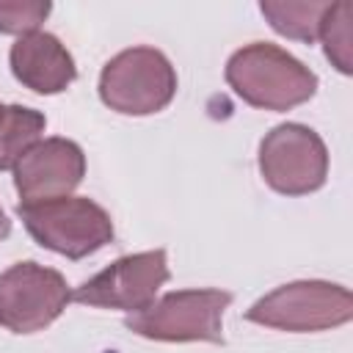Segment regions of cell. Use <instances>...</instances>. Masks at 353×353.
Listing matches in <instances>:
<instances>
[{
	"instance_id": "4fadbf2b",
	"label": "cell",
	"mask_w": 353,
	"mask_h": 353,
	"mask_svg": "<svg viewBox=\"0 0 353 353\" xmlns=\"http://www.w3.org/2000/svg\"><path fill=\"white\" fill-rule=\"evenodd\" d=\"M317 39L323 41L325 58L342 74H350L353 72V3L347 0L331 3L320 22Z\"/></svg>"
},
{
	"instance_id": "8fae6325",
	"label": "cell",
	"mask_w": 353,
	"mask_h": 353,
	"mask_svg": "<svg viewBox=\"0 0 353 353\" xmlns=\"http://www.w3.org/2000/svg\"><path fill=\"white\" fill-rule=\"evenodd\" d=\"M47 119L41 110L25 105H6L0 110V171L14 168L44 135Z\"/></svg>"
},
{
	"instance_id": "2e32d148",
	"label": "cell",
	"mask_w": 353,
	"mask_h": 353,
	"mask_svg": "<svg viewBox=\"0 0 353 353\" xmlns=\"http://www.w3.org/2000/svg\"><path fill=\"white\" fill-rule=\"evenodd\" d=\"M0 110H3V105H0Z\"/></svg>"
},
{
	"instance_id": "9c48e42d",
	"label": "cell",
	"mask_w": 353,
	"mask_h": 353,
	"mask_svg": "<svg viewBox=\"0 0 353 353\" xmlns=\"http://www.w3.org/2000/svg\"><path fill=\"white\" fill-rule=\"evenodd\" d=\"M85 176V154L69 138L39 141L17 165L14 188L22 204L72 196Z\"/></svg>"
},
{
	"instance_id": "52a82bcc",
	"label": "cell",
	"mask_w": 353,
	"mask_h": 353,
	"mask_svg": "<svg viewBox=\"0 0 353 353\" xmlns=\"http://www.w3.org/2000/svg\"><path fill=\"white\" fill-rule=\"evenodd\" d=\"M72 301L66 279L39 262H17L0 273V325L11 334H36L55 323Z\"/></svg>"
},
{
	"instance_id": "9a60e30c",
	"label": "cell",
	"mask_w": 353,
	"mask_h": 353,
	"mask_svg": "<svg viewBox=\"0 0 353 353\" xmlns=\"http://www.w3.org/2000/svg\"><path fill=\"white\" fill-rule=\"evenodd\" d=\"M11 234V221H8V215L3 212V207H0V240H6Z\"/></svg>"
},
{
	"instance_id": "7a4b0ae2",
	"label": "cell",
	"mask_w": 353,
	"mask_h": 353,
	"mask_svg": "<svg viewBox=\"0 0 353 353\" xmlns=\"http://www.w3.org/2000/svg\"><path fill=\"white\" fill-rule=\"evenodd\" d=\"M28 234L66 259H83L113 240L110 215L85 196H63L17 207Z\"/></svg>"
},
{
	"instance_id": "8992f818",
	"label": "cell",
	"mask_w": 353,
	"mask_h": 353,
	"mask_svg": "<svg viewBox=\"0 0 353 353\" xmlns=\"http://www.w3.org/2000/svg\"><path fill=\"white\" fill-rule=\"evenodd\" d=\"M259 174L281 196L314 193L328 176V149L312 127L279 124L259 143Z\"/></svg>"
},
{
	"instance_id": "6da1fadb",
	"label": "cell",
	"mask_w": 353,
	"mask_h": 353,
	"mask_svg": "<svg viewBox=\"0 0 353 353\" xmlns=\"http://www.w3.org/2000/svg\"><path fill=\"white\" fill-rule=\"evenodd\" d=\"M229 88L259 110H290L309 102L317 91V74L287 50L254 41L226 61Z\"/></svg>"
},
{
	"instance_id": "5bb4252c",
	"label": "cell",
	"mask_w": 353,
	"mask_h": 353,
	"mask_svg": "<svg viewBox=\"0 0 353 353\" xmlns=\"http://www.w3.org/2000/svg\"><path fill=\"white\" fill-rule=\"evenodd\" d=\"M52 6L47 0H0V33L28 36L50 17Z\"/></svg>"
},
{
	"instance_id": "7c38bea8",
	"label": "cell",
	"mask_w": 353,
	"mask_h": 353,
	"mask_svg": "<svg viewBox=\"0 0 353 353\" xmlns=\"http://www.w3.org/2000/svg\"><path fill=\"white\" fill-rule=\"evenodd\" d=\"M328 6V0H262L259 11L279 36L312 44Z\"/></svg>"
},
{
	"instance_id": "30bf717a",
	"label": "cell",
	"mask_w": 353,
	"mask_h": 353,
	"mask_svg": "<svg viewBox=\"0 0 353 353\" xmlns=\"http://www.w3.org/2000/svg\"><path fill=\"white\" fill-rule=\"evenodd\" d=\"M8 63L14 77L33 94H61L77 77L72 52L44 30L19 36L11 44Z\"/></svg>"
},
{
	"instance_id": "5b68a950",
	"label": "cell",
	"mask_w": 353,
	"mask_h": 353,
	"mask_svg": "<svg viewBox=\"0 0 353 353\" xmlns=\"http://www.w3.org/2000/svg\"><path fill=\"white\" fill-rule=\"evenodd\" d=\"M353 317V295L342 284L331 281H290L251 303L245 312L248 323L306 334V331H325L350 323Z\"/></svg>"
},
{
	"instance_id": "3957f363",
	"label": "cell",
	"mask_w": 353,
	"mask_h": 353,
	"mask_svg": "<svg viewBox=\"0 0 353 353\" xmlns=\"http://www.w3.org/2000/svg\"><path fill=\"white\" fill-rule=\"evenodd\" d=\"M232 292L223 290H174L152 306L127 314L124 325L154 342H212L223 345V312Z\"/></svg>"
},
{
	"instance_id": "277c9868",
	"label": "cell",
	"mask_w": 353,
	"mask_h": 353,
	"mask_svg": "<svg viewBox=\"0 0 353 353\" xmlns=\"http://www.w3.org/2000/svg\"><path fill=\"white\" fill-rule=\"evenodd\" d=\"M176 72L154 47H130L113 55L99 74V99L121 116H149L171 105Z\"/></svg>"
},
{
	"instance_id": "ba28073f",
	"label": "cell",
	"mask_w": 353,
	"mask_h": 353,
	"mask_svg": "<svg viewBox=\"0 0 353 353\" xmlns=\"http://www.w3.org/2000/svg\"><path fill=\"white\" fill-rule=\"evenodd\" d=\"M171 279L168 259L163 248L141 251L116 259L88 281H83L72 298L85 306L97 309H124V312H141L154 303L160 287Z\"/></svg>"
}]
</instances>
